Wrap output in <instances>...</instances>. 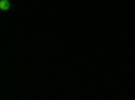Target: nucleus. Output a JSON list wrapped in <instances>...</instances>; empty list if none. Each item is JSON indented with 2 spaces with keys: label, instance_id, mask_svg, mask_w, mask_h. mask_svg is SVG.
<instances>
[{
  "label": "nucleus",
  "instance_id": "f257e3e1",
  "mask_svg": "<svg viewBox=\"0 0 135 100\" xmlns=\"http://www.w3.org/2000/svg\"><path fill=\"white\" fill-rule=\"evenodd\" d=\"M0 9L2 11H9L11 9V3L8 0H2L0 2Z\"/></svg>",
  "mask_w": 135,
  "mask_h": 100
}]
</instances>
